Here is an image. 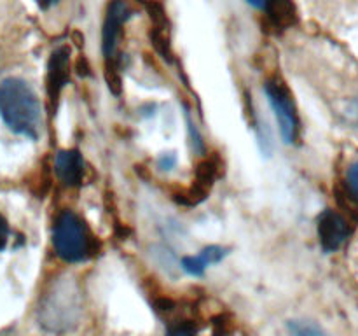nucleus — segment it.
Wrapping results in <instances>:
<instances>
[{"label": "nucleus", "instance_id": "nucleus-7", "mask_svg": "<svg viewBox=\"0 0 358 336\" xmlns=\"http://www.w3.org/2000/svg\"><path fill=\"white\" fill-rule=\"evenodd\" d=\"M70 80V49L59 46L51 52L48 62V76H45V91H48L51 107H55L62 94L63 88Z\"/></svg>", "mask_w": 358, "mask_h": 336}, {"label": "nucleus", "instance_id": "nucleus-6", "mask_svg": "<svg viewBox=\"0 0 358 336\" xmlns=\"http://www.w3.org/2000/svg\"><path fill=\"white\" fill-rule=\"evenodd\" d=\"M318 241L325 252H336L350 237L348 220L336 210H324L317 220Z\"/></svg>", "mask_w": 358, "mask_h": 336}, {"label": "nucleus", "instance_id": "nucleus-16", "mask_svg": "<svg viewBox=\"0 0 358 336\" xmlns=\"http://www.w3.org/2000/svg\"><path fill=\"white\" fill-rule=\"evenodd\" d=\"M166 336H196L194 326L189 324V322H178V324L171 326L168 329Z\"/></svg>", "mask_w": 358, "mask_h": 336}, {"label": "nucleus", "instance_id": "nucleus-14", "mask_svg": "<svg viewBox=\"0 0 358 336\" xmlns=\"http://www.w3.org/2000/svg\"><path fill=\"white\" fill-rule=\"evenodd\" d=\"M346 192L358 205V161H353L346 170Z\"/></svg>", "mask_w": 358, "mask_h": 336}, {"label": "nucleus", "instance_id": "nucleus-1", "mask_svg": "<svg viewBox=\"0 0 358 336\" xmlns=\"http://www.w3.org/2000/svg\"><path fill=\"white\" fill-rule=\"evenodd\" d=\"M83 315V290L72 273L56 276L38 304V324L49 332L63 335L79 324Z\"/></svg>", "mask_w": 358, "mask_h": 336}, {"label": "nucleus", "instance_id": "nucleus-19", "mask_svg": "<svg viewBox=\"0 0 358 336\" xmlns=\"http://www.w3.org/2000/svg\"><path fill=\"white\" fill-rule=\"evenodd\" d=\"M37 2H38V6L44 7V9H48V7H51V6H55V4H58L59 0H37Z\"/></svg>", "mask_w": 358, "mask_h": 336}, {"label": "nucleus", "instance_id": "nucleus-13", "mask_svg": "<svg viewBox=\"0 0 358 336\" xmlns=\"http://www.w3.org/2000/svg\"><path fill=\"white\" fill-rule=\"evenodd\" d=\"M149 38L152 42L154 49L163 56L166 62H173V51H171V42H170V30L159 27H150Z\"/></svg>", "mask_w": 358, "mask_h": 336}, {"label": "nucleus", "instance_id": "nucleus-17", "mask_svg": "<svg viewBox=\"0 0 358 336\" xmlns=\"http://www.w3.org/2000/svg\"><path fill=\"white\" fill-rule=\"evenodd\" d=\"M177 163V156L173 153H163L159 158H157V167L161 170H171Z\"/></svg>", "mask_w": 358, "mask_h": 336}, {"label": "nucleus", "instance_id": "nucleus-4", "mask_svg": "<svg viewBox=\"0 0 358 336\" xmlns=\"http://www.w3.org/2000/svg\"><path fill=\"white\" fill-rule=\"evenodd\" d=\"M266 97L271 105L275 118L278 121L280 135L287 146L294 144L299 135V115L290 90L280 77H273L264 86Z\"/></svg>", "mask_w": 358, "mask_h": 336}, {"label": "nucleus", "instance_id": "nucleus-9", "mask_svg": "<svg viewBox=\"0 0 358 336\" xmlns=\"http://www.w3.org/2000/svg\"><path fill=\"white\" fill-rule=\"evenodd\" d=\"M55 170L59 181L69 188H77L84 178V160L77 149L59 150L55 161Z\"/></svg>", "mask_w": 358, "mask_h": 336}, {"label": "nucleus", "instance_id": "nucleus-2", "mask_svg": "<svg viewBox=\"0 0 358 336\" xmlns=\"http://www.w3.org/2000/svg\"><path fill=\"white\" fill-rule=\"evenodd\" d=\"M0 115L17 135L37 140L42 132V107L27 80L7 77L0 83Z\"/></svg>", "mask_w": 358, "mask_h": 336}, {"label": "nucleus", "instance_id": "nucleus-18", "mask_svg": "<svg viewBox=\"0 0 358 336\" xmlns=\"http://www.w3.org/2000/svg\"><path fill=\"white\" fill-rule=\"evenodd\" d=\"M7 240H9V226H7L6 217L0 214V251H3V248H6Z\"/></svg>", "mask_w": 358, "mask_h": 336}, {"label": "nucleus", "instance_id": "nucleus-8", "mask_svg": "<svg viewBox=\"0 0 358 336\" xmlns=\"http://www.w3.org/2000/svg\"><path fill=\"white\" fill-rule=\"evenodd\" d=\"M220 174V158L217 154L205 158L201 163L196 168V178L192 188L189 189L187 195H182L180 202L187 203V205H198L199 202L208 196L210 189H212L213 182L217 181Z\"/></svg>", "mask_w": 358, "mask_h": 336}, {"label": "nucleus", "instance_id": "nucleus-20", "mask_svg": "<svg viewBox=\"0 0 358 336\" xmlns=\"http://www.w3.org/2000/svg\"><path fill=\"white\" fill-rule=\"evenodd\" d=\"M247 2L254 7H264L268 0H247Z\"/></svg>", "mask_w": 358, "mask_h": 336}, {"label": "nucleus", "instance_id": "nucleus-3", "mask_svg": "<svg viewBox=\"0 0 358 336\" xmlns=\"http://www.w3.org/2000/svg\"><path fill=\"white\" fill-rule=\"evenodd\" d=\"M56 255L65 262H80L91 252V238L77 214L65 210L58 216L52 231Z\"/></svg>", "mask_w": 358, "mask_h": 336}, {"label": "nucleus", "instance_id": "nucleus-15", "mask_svg": "<svg viewBox=\"0 0 358 336\" xmlns=\"http://www.w3.org/2000/svg\"><path fill=\"white\" fill-rule=\"evenodd\" d=\"M185 119H187V126H189V133H191V142H192V147H194V150H198V153H203V149H205V142H203V136L199 135L198 128H196V125L192 122L191 119V112L185 108Z\"/></svg>", "mask_w": 358, "mask_h": 336}, {"label": "nucleus", "instance_id": "nucleus-5", "mask_svg": "<svg viewBox=\"0 0 358 336\" xmlns=\"http://www.w3.org/2000/svg\"><path fill=\"white\" fill-rule=\"evenodd\" d=\"M129 16H131V9L124 0H114L108 6L103 28H101V51H103L105 63L117 62L119 34H121V27L129 20Z\"/></svg>", "mask_w": 358, "mask_h": 336}, {"label": "nucleus", "instance_id": "nucleus-21", "mask_svg": "<svg viewBox=\"0 0 358 336\" xmlns=\"http://www.w3.org/2000/svg\"><path fill=\"white\" fill-rule=\"evenodd\" d=\"M353 112H355L357 119H358V97L355 98V104H353Z\"/></svg>", "mask_w": 358, "mask_h": 336}, {"label": "nucleus", "instance_id": "nucleus-10", "mask_svg": "<svg viewBox=\"0 0 358 336\" xmlns=\"http://www.w3.org/2000/svg\"><path fill=\"white\" fill-rule=\"evenodd\" d=\"M227 255V248L220 245H208L198 255H187L182 259V270L192 276H199L205 273L208 266L217 265Z\"/></svg>", "mask_w": 358, "mask_h": 336}, {"label": "nucleus", "instance_id": "nucleus-11", "mask_svg": "<svg viewBox=\"0 0 358 336\" xmlns=\"http://www.w3.org/2000/svg\"><path fill=\"white\" fill-rule=\"evenodd\" d=\"M264 9L269 21H271L276 28H282V30L296 27L297 21H299L297 7L292 0H268Z\"/></svg>", "mask_w": 358, "mask_h": 336}, {"label": "nucleus", "instance_id": "nucleus-12", "mask_svg": "<svg viewBox=\"0 0 358 336\" xmlns=\"http://www.w3.org/2000/svg\"><path fill=\"white\" fill-rule=\"evenodd\" d=\"M287 336H331L317 322L306 318H294L287 322Z\"/></svg>", "mask_w": 358, "mask_h": 336}]
</instances>
